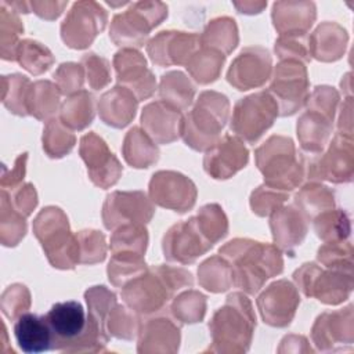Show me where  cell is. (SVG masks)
<instances>
[{
  "instance_id": "6da1fadb",
  "label": "cell",
  "mask_w": 354,
  "mask_h": 354,
  "mask_svg": "<svg viewBox=\"0 0 354 354\" xmlns=\"http://www.w3.org/2000/svg\"><path fill=\"white\" fill-rule=\"evenodd\" d=\"M220 254L234 263L232 283L248 293H256L266 279L282 271L281 253L271 245L234 239L220 249Z\"/></svg>"
},
{
  "instance_id": "7a4b0ae2",
  "label": "cell",
  "mask_w": 354,
  "mask_h": 354,
  "mask_svg": "<svg viewBox=\"0 0 354 354\" xmlns=\"http://www.w3.org/2000/svg\"><path fill=\"white\" fill-rule=\"evenodd\" d=\"M228 118V100L216 91H203L181 122V136L196 151L209 149L218 138Z\"/></svg>"
},
{
  "instance_id": "3957f363",
  "label": "cell",
  "mask_w": 354,
  "mask_h": 354,
  "mask_svg": "<svg viewBox=\"0 0 354 354\" xmlns=\"http://www.w3.org/2000/svg\"><path fill=\"white\" fill-rule=\"evenodd\" d=\"M33 232L54 267L72 268L80 261L77 236L71 234L68 218L61 209H43L33 223Z\"/></svg>"
},
{
  "instance_id": "277c9868",
  "label": "cell",
  "mask_w": 354,
  "mask_h": 354,
  "mask_svg": "<svg viewBox=\"0 0 354 354\" xmlns=\"http://www.w3.org/2000/svg\"><path fill=\"white\" fill-rule=\"evenodd\" d=\"M256 162L264 174L266 185L270 188L290 191L303 178V167L296 159L295 145L290 138L270 137L256 151Z\"/></svg>"
},
{
  "instance_id": "5b68a950",
  "label": "cell",
  "mask_w": 354,
  "mask_h": 354,
  "mask_svg": "<svg viewBox=\"0 0 354 354\" xmlns=\"http://www.w3.org/2000/svg\"><path fill=\"white\" fill-rule=\"evenodd\" d=\"M167 17V4L162 1H137L127 10L116 14L111 22L109 35L118 46L144 44L151 29Z\"/></svg>"
},
{
  "instance_id": "8992f818",
  "label": "cell",
  "mask_w": 354,
  "mask_h": 354,
  "mask_svg": "<svg viewBox=\"0 0 354 354\" xmlns=\"http://www.w3.org/2000/svg\"><path fill=\"white\" fill-rule=\"evenodd\" d=\"M278 104L268 91H260L236 102L231 130L248 142L257 141L278 115Z\"/></svg>"
},
{
  "instance_id": "52a82bcc",
  "label": "cell",
  "mask_w": 354,
  "mask_h": 354,
  "mask_svg": "<svg viewBox=\"0 0 354 354\" xmlns=\"http://www.w3.org/2000/svg\"><path fill=\"white\" fill-rule=\"evenodd\" d=\"M54 335L55 343H86L88 333H100L101 324L88 313L86 315L79 301L55 303L44 315Z\"/></svg>"
},
{
  "instance_id": "ba28073f",
  "label": "cell",
  "mask_w": 354,
  "mask_h": 354,
  "mask_svg": "<svg viewBox=\"0 0 354 354\" xmlns=\"http://www.w3.org/2000/svg\"><path fill=\"white\" fill-rule=\"evenodd\" d=\"M106 10L97 1H76L61 24V36L66 46L84 48L106 25Z\"/></svg>"
},
{
  "instance_id": "9c48e42d",
  "label": "cell",
  "mask_w": 354,
  "mask_h": 354,
  "mask_svg": "<svg viewBox=\"0 0 354 354\" xmlns=\"http://www.w3.org/2000/svg\"><path fill=\"white\" fill-rule=\"evenodd\" d=\"M307 72L297 59H283L274 71L268 93L278 104L279 115L295 113L307 98Z\"/></svg>"
},
{
  "instance_id": "30bf717a",
  "label": "cell",
  "mask_w": 354,
  "mask_h": 354,
  "mask_svg": "<svg viewBox=\"0 0 354 354\" xmlns=\"http://www.w3.org/2000/svg\"><path fill=\"white\" fill-rule=\"evenodd\" d=\"M162 267L153 268L151 274H141L124 286L122 297L124 301L140 313L159 310L176 290L167 279Z\"/></svg>"
},
{
  "instance_id": "8fae6325",
  "label": "cell",
  "mask_w": 354,
  "mask_h": 354,
  "mask_svg": "<svg viewBox=\"0 0 354 354\" xmlns=\"http://www.w3.org/2000/svg\"><path fill=\"white\" fill-rule=\"evenodd\" d=\"M254 325V317L249 300L241 293H232L227 303L217 310L210 324L214 339H232L248 343Z\"/></svg>"
},
{
  "instance_id": "7c38bea8",
  "label": "cell",
  "mask_w": 354,
  "mask_h": 354,
  "mask_svg": "<svg viewBox=\"0 0 354 354\" xmlns=\"http://www.w3.org/2000/svg\"><path fill=\"white\" fill-rule=\"evenodd\" d=\"M213 243L203 235L195 217L173 225L163 239L165 257L178 263H192Z\"/></svg>"
},
{
  "instance_id": "4fadbf2b",
  "label": "cell",
  "mask_w": 354,
  "mask_h": 354,
  "mask_svg": "<svg viewBox=\"0 0 354 354\" xmlns=\"http://www.w3.org/2000/svg\"><path fill=\"white\" fill-rule=\"evenodd\" d=\"M149 195L159 206L185 212L195 203L196 189L194 183L176 171H158L149 183Z\"/></svg>"
},
{
  "instance_id": "5bb4252c",
  "label": "cell",
  "mask_w": 354,
  "mask_h": 354,
  "mask_svg": "<svg viewBox=\"0 0 354 354\" xmlns=\"http://www.w3.org/2000/svg\"><path fill=\"white\" fill-rule=\"evenodd\" d=\"M153 214V207L144 192H113L106 196L102 217L106 228L124 224L147 223Z\"/></svg>"
},
{
  "instance_id": "9a60e30c",
  "label": "cell",
  "mask_w": 354,
  "mask_h": 354,
  "mask_svg": "<svg viewBox=\"0 0 354 354\" xmlns=\"http://www.w3.org/2000/svg\"><path fill=\"white\" fill-rule=\"evenodd\" d=\"M80 155L87 165L88 176L94 184L108 188L118 181L122 166L113 153L109 152L102 138L94 133L86 134L80 141Z\"/></svg>"
},
{
  "instance_id": "2e32d148",
  "label": "cell",
  "mask_w": 354,
  "mask_h": 354,
  "mask_svg": "<svg viewBox=\"0 0 354 354\" xmlns=\"http://www.w3.org/2000/svg\"><path fill=\"white\" fill-rule=\"evenodd\" d=\"M271 72L270 53L263 47H246L232 61L227 79L238 90L261 86Z\"/></svg>"
},
{
  "instance_id": "e0dca14e",
  "label": "cell",
  "mask_w": 354,
  "mask_h": 354,
  "mask_svg": "<svg viewBox=\"0 0 354 354\" xmlns=\"http://www.w3.org/2000/svg\"><path fill=\"white\" fill-rule=\"evenodd\" d=\"M201 43L199 36L180 30L159 32L147 46L151 59L158 65L188 62Z\"/></svg>"
},
{
  "instance_id": "ac0fdd59",
  "label": "cell",
  "mask_w": 354,
  "mask_h": 354,
  "mask_svg": "<svg viewBox=\"0 0 354 354\" xmlns=\"http://www.w3.org/2000/svg\"><path fill=\"white\" fill-rule=\"evenodd\" d=\"M248 163V149L234 136L225 134L218 138L206 152L205 170L213 178H228Z\"/></svg>"
},
{
  "instance_id": "d6986e66",
  "label": "cell",
  "mask_w": 354,
  "mask_h": 354,
  "mask_svg": "<svg viewBox=\"0 0 354 354\" xmlns=\"http://www.w3.org/2000/svg\"><path fill=\"white\" fill-rule=\"evenodd\" d=\"M119 83L138 100L149 97L155 90V79L147 68L145 58L133 48H123L113 58Z\"/></svg>"
},
{
  "instance_id": "ffe728a7",
  "label": "cell",
  "mask_w": 354,
  "mask_h": 354,
  "mask_svg": "<svg viewBox=\"0 0 354 354\" xmlns=\"http://www.w3.org/2000/svg\"><path fill=\"white\" fill-rule=\"evenodd\" d=\"M299 304L296 288L288 281L271 283L257 299V306L266 322L283 326L288 325Z\"/></svg>"
},
{
  "instance_id": "44dd1931",
  "label": "cell",
  "mask_w": 354,
  "mask_h": 354,
  "mask_svg": "<svg viewBox=\"0 0 354 354\" xmlns=\"http://www.w3.org/2000/svg\"><path fill=\"white\" fill-rule=\"evenodd\" d=\"M315 11L313 1H275L272 24L281 36H303L315 21Z\"/></svg>"
},
{
  "instance_id": "7402d4cb",
  "label": "cell",
  "mask_w": 354,
  "mask_h": 354,
  "mask_svg": "<svg viewBox=\"0 0 354 354\" xmlns=\"http://www.w3.org/2000/svg\"><path fill=\"white\" fill-rule=\"evenodd\" d=\"M14 336L25 353H43L54 348V335L44 315L21 314L14 324Z\"/></svg>"
},
{
  "instance_id": "603a6c76",
  "label": "cell",
  "mask_w": 354,
  "mask_h": 354,
  "mask_svg": "<svg viewBox=\"0 0 354 354\" xmlns=\"http://www.w3.org/2000/svg\"><path fill=\"white\" fill-rule=\"evenodd\" d=\"M141 120L147 133L160 144L176 140L181 131L180 109L162 101L147 105Z\"/></svg>"
},
{
  "instance_id": "cb8c5ba5",
  "label": "cell",
  "mask_w": 354,
  "mask_h": 354,
  "mask_svg": "<svg viewBox=\"0 0 354 354\" xmlns=\"http://www.w3.org/2000/svg\"><path fill=\"white\" fill-rule=\"evenodd\" d=\"M311 178H326L342 183L351 178V145L343 137L336 136L328 153L310 166Z\"/></svg>"
},
{
  "instance_id": "d4e9b609",
  "label": "cell",
  "mask_w": 354,
  "mask_h": 354,
  "mask_svg": "<svg viewBox=\"0 0 354 354\" xmlns=\"http://www.w3.org/2000/svg\"><path fill=\"white\" fill-rule=\"evenodd\" d=\"M101 119L113 127L126 126L136 115L137 100L126 87H115L106 91L100 100Z\"/></svg>"
},
{
  "instance_id": "484cf974",
  "label": "cell",
  "mask_w": 354,
  "mask_h": 354,
  "mask_svg": "<svg viewBox=\"0 0 354 354\" xmlns=\"http://www.w3.org/2000/svg\"><path fill=\"white\" fill-rule=\"evenodd\" d=\"M270 224L275 243L285 250H290L292 246L300 245L307 231V224L301 213L292 206L274 212Z\"/></svg>"
},
{
  "instance_id": "4316f807",
  "label": "cell",
  "mask_w": 354,
  "mask_h": 354,
  "mask_svg": "<svg viewBox=\"0 0 354 354\" xmlns=\"http://www.w3.org/2000/svg\"><path fill=\"white\" fill-rule=\"evenodd\" d=\"M332 119V116L315 108H308L301 115L297 123V136L306 151L317 153L324 148L329 137Z\"/></svg>"
},
{
  "instance_id": "83f0119b",
  "label": "cell",
  "mask_w": 354,
  "mask_h": 354,
  "mask_svg": "<svg viewBox=\"0 0 354 354\" xmlns=\"http://www.w3.org/2000/svg\"><path fill=\"white\" fill-rule=\"evenodd\" d=\"M347 41L346 30L336 22H324L308 39V53L322 61L340 57Z\"/></svg>"
},
{
  "instance_id": "f1b7e54d",
  "label": "cell",
  "mask_w": 354,
  "mask_h": 354,
  "mask_svg": "<svg viewBox=\"0 0 354 354\" xmlns=\"http://www.w3.org/2000/svg\"><path fill=\"white\" fill-rule=\"evenodd\" d=\"M199 40L203 46L214 48L225 55L231 53L238 43L236 24L230 17L214 18L207 24Z\"/></svg>"
},
{
  "instance_id": "f546056e",
  "label": "cell",
  "mask_w": 354,
  "mask_h": 354,
  "mask_svg": "<svg viewBox=\"0 0 354 354\" xmlns=\"http://www.w3.org/2000/svg\"><path fill=\"white\" fill-rule=\"evenodd\" d=\"M123 155L129 165L134 167H148L158 160L159 151L141 129L133 127L124 138Z\"/></svg>"
},
{
  "instance_id": "4dcf8cb0",
  "label": "cell",
  "mask_w": 354,
  "mask_h": 354,
  "mask_svg": "<svg viewBox=\"0 0 354 354\" xmlns=\"http://www.w3.org/2000/svg\"><path fill=\"white\" fill-rule=\"evenodd\" d=\"M59 93L57 86L47 80H39L30 84L26 97V112L37 119H46L58 108Z\"/></svg>"
},
{
  "instance_id": "1f68e13d",
  "label": "cell",
  "mask_w": 354,
  "mask_h": 354,
  "mask_svg": "<svg viewBox=\"0 0 354 354\" xmlns=\"http://www.w3.org/2000/svg\"><path fill=\"white\" fill-rule=\"evenodd\" d=\"M94 118V98L90 93L82 90L72 94L61 108V122L72 129L82 130L91 123Z\"/></svg>"
},
{
  "instance_id": "d6a6232c",
  "label": "cell",
  "mask_w": 354,
  "mask_h": 354,
  "mask_svg": "<svg viewBox=\"0 0 354 354\" xmlns=\"http://www.w3.org/2000/svg\"><path fill=\"white\" fill-rule=\"evenodd\" d=\"M225 55L220 51L205 47L192 54V57L187 62V68L196 82L209 83L218 76Z\"/></svg>"
},
{
  "instance_id": "836d02e7",
  "label": "cell",
  "mask_w": 354,
  "mask_h": 354,
  "mask_svg": "<svg viewBox=\"0 0 354 354\" xmlns=\"http://www.w3.org/2000/svg\"><path fill=\"white\" fill-rule=\"evenodd\" d=\"M160 97L163 102L181 109L187 108L194 97V86L181 72H169L162 77Z\"/></svg>"
},
{
  "instance_id": "e575fe53",
  "label": "cell",
  "mask_w": 354,
  "mask_h": 354,
  "mask_svg": "<svg viewBox=\"0 0 354 354\" xmlns=\"http://www.w3.org/2000/svg\"><path fill=\"white\" fill-rule=\"evenodd\" d=\"M24 26L18 12L8 6L7 1H0V33H1V57L4 59H15V51L19 44L18 36Z\"/></svg>"
},
{
  "instance_id": "d590c367",
  "label": "cell",
  "mask_w": 354,
  "mask_h": 354,
  "mask_svg": "<svg viewBox=\"0 0 354 354\" xmlns=\"http://www.w3.org/2000/svg\"><path fill=\"white\" fill-rule=\"evenodd\" d=\"M15 59L19 62V65H22L26 71H29L33 75H39L47 71L54 61L47 47L30 39L19 41L15 51Z\"/></svg>"
},
{
  "instance_id": "8d00e7d4",
  "label": "cell",
  "mask_w": 354,
  "mask_h": 354,
  "mask_svg": "<svg viewBox=\"0 0 354 354\" xmlns=\"http://www.w3.org/2000/svg\"><path fill=\"white\" fill-rule=\"evenodd\" d=\"M145 272V263L140 254L119 252L113 253V257L108 267L109 281L113 285H124L133 278Z\"/></svg>"
},
{
  "instance_id": "74e56055",
  "label": "cell",
  "mask_w": 354,
  "mask_h": 354,
  "mask_svg": "<svg viewBox=\"0 0 354 354\" xmlns=\"http://www.w3.org/2000/svg\"><path fill=\"white\" fill-rule=\"evenodd\" d=\"M1 242L6 246H14L26 232L25 216L17 212L4 189H1Z\"/></svg>"
},
{
  "instance_id": "f35d334b",
  "label": "cell",
  "mask_w": 354,
  "mask_h": 354,
  "mask_svg": "<svg viewBox=\"0 0 354 354\" xmlns=\"http://www.w3.org/2000/svg\"><path fill=\"white\" fill-rule=\"evenodd\" d=\"M147 230L142 224H124L112 235L111 249L113 253L129 252L142 256L147 248Z\"/></svg>"
},
{
  "instance_id": "ab89813d",
  "label": "cell",
  "mask_w": 354,
  "mask_h": 354,
  "mask_svg": "<svg viewBox=\"0 0 354 354\" xmlns=\"http://www.w3.org/2000/svg\"><path fill=\"white\" fill-rule=\"evenodd\" d=\"M30 84L26 76L18 73L3 76V104L10 112L21 116L28 115L26 97Z\"/></svg>"
},
{
  "instance_id": "60d3db41",
  "label": "cell",
  "mask_w": 354,
  "mask_h": 354,
  "mask_svg": "<svg viewBox=\"0 0 354 354\" xmlns=\"http://www.w3.org/2000/svg\"><path fill=\"white\" fill-rule=\"evenodd\" d=\"M75 145V136L66 126L58 120L51 119L47 122L43 134V148L51 158H61L66 155Z\"/></svg>"
},
{
  "instance_id": "b9f144b4",
  "label": "cell",
  "mask_w": 354,
  "mask_h": 354,
  "mask_svg": "<svg viewBox=\"0 0 354 354\" xmlns=\"http://www.w3.org/2000/svg\"><path fill=\"white\" fill-rule=\"evenodd\" d=\"M199 282L212 292H223L232 283V272L230 267L218 257L206 260L198 270Z\"/></svg>"
},
{
  "instance_id": "7bdbcfd3",
  "label": "cell",
  "mask_w": 354,
  "mask_h": 354,
  "mask_svg": "<svg viewBox=\"0 0 354 354\" xmlns=\"http://www.w3.org/2000/svg\"><path fill=\"white\" fill-rule=\"evenodd\" d=\"M203 235L212 242H217L227 234V218L218 205L203 206L195 217Z\"/></svg>"
},
{
  "instance_id": "ee69618b",
  "label": "cell",
  "mask_w": 354,
  "mask_h": 354,
  "mask_svg": "<svg viewBox=\"0 0 354 354\" xmlns=\"http://www.w3.org/2000/svg\"><path fill=\"white\" fill-rule=\"evenodd\" d=\"M296 203L301 206V209L307 214H313L314 212H321L324 207L333 206V195L322 185H307L296 195Z\"/></svg>"
},
{
  "instance_id": "f6af8a7d",
  "label": "cell",
  "mask_w": 354,
  "mask_h": 354,
  "mask_svg": "<svg viewBox=\"0 0 354 354\" xmlns=\"http://www.w3.org/2000/svg\"><path fill=\"white\" fill-rule=\"evenodd\" d=\"M173 311L185 322H196L205 314V296L195 290L185 292L174 301Z\"/></svg>"
},
{
  "instance_id": "bcb514c9",
  "label": "cell",
  "mask_w": 354,
  "mask_h": 354,
  "mask_svg": "<svg viewBox=\"0 0 354 354\" xmlns=\"http://www.w3.org/2000/svg\"><path fill=\"white\" fill-rule=\"evenodd\" d=\"M80 263H97L105 257L104 235L98 231H80L77 235Z\"/></svg>"
},
{
  "instance_id": "7dc6e473",
  "label": "cell",
  "mask_w": 354,
  "mask_h": 354,
  "mask_svg": "<svg viewBox=\"0 0 354 354\" xmlns=\"http://www.w3.org/2000/svg\"><path fill=\"white\" fill-rule=\"evenodd\" d=\"M29 292L19 283L8 286L1 296V310L8 318H18L29 308Z\"/></svg>"
},
{
  "instance_id": "c3c4849f",
  "label": "cell",
  "mask_w": 354,
  "mask_h": 354,
  "mask_svg": "<svg viewBox=\"0 0 354 354\" xmlns=\"http://www.w3.org/2000/svg\"><path fill=\"white\" fill-rule=\"evenodd\" d=\"M315 231L322 239H343L348 235V220L342 212L332 213L330 216H322L315 221Z\"/></svg>"
},
{
  "instance_id": "681fc988",
  "label": "cell",
  "mask_w": 354,
  "mask_h": 354,
  "mask_svg": "<svg viewBox=\"0 0 354 354\" xmlns=\"http://www.w3.org/2000/svg\"><path fill=\"white\" fill-rule=\"evenodd\" d=\"M82 62L86 66L88 83L93 88H101L109 82V65L105 58L90 53L82 58Z\"/></svg>"
},
{
  "instance_id": "f907efd6",
  "label": "cell",
  "mask_w": 354,
  "mask_h": 354,
  "mask_svg": "<svg viewBox=\"0 0 354 354\" xmlns=\"http://www.w3.org/2000/svg\"><path fill=\"white\" fill-rule=\"evenodd\" d=\"M286 194H279L277 191H271L270 187H260L252 195V209L259 216H266L271 212H275L278 206L285 201Z\"/></svg>"
},
{
  "instance_id": "816d5d0a",
  "label": "cell",
  "mask_w": 354,
  "mask_h": 354,
  "mask_svg": "<svg viewBox=\"0 0 354 354\" xmlns=\"http://www.w3.org/2000/svg\"><path fill=\"white\" fill-rule=\"evenodd\" d=\"M54 77L58 82V87L61 88V91L65 94L79 90L83 83L82 68L80 65L73 62L62 64L54 73Z\"/></svg>"
},
{
  "instance_id": "f5cc1de1",
  "label": "cell",
  "mask_w": 354,
  "mask_h": 354,
  "mask_svg": "<svg viewBox=\"0 0 354 354\" xmlns=\"http://www.w3.org/2000/svg\"><path fill=\"white\" fill-rule=\"evenodd\" d=\"M6 191V189H4ZM7 192V191H6ZM8 195V194H7ZM12 207L19 212L22 216H28L30 214V212L35 209L36 203H37V199H36V191H35V187H32L30 184H25L22 187H18L15 189V192L10 194L8 196Z\"/></svg>"
},
{
  "instance_id": "db71d44e",
  "label": "cell",
  "mask_w": 354,
  "mask_h": 354,
  "mask_svg": "<svg viewBox=\"0 0 354 354\" xmlns=\"http://www.w3.org/2000/svg\"><path fill=\"white\" fill-rule=\"evenodd\" d=\"M30 11L36 12L44 19H55L64 8L68 6V1H29Z\"/></svg>"
},
{
  "instance_id": "11a10c76",
  "label": "cell",
  "mask_w": 354,
  "mask_h": 354,
  "mask_svg": "<svg viewBox=\"0 0 354 354\" xmlns=\"http://www.w3.org/2000/svg\"><path fill=\"white\" fill-rule=\"evenodd\" d=\"M25 160H26V153H22L15 160V166L14 169L10 171V174H3V178H1V185L3 188L6 185H10V187H15L21 177L24 178V174H25Z\"/></svg>"
},
{
  "instance_id": "9f6ffc18",
  "label": "cell",
  "mask_w": 354,
  "mask_h": 354,
  "mask_svg": "<svg viewBox=\"0 0 354 354\" xmlns=\"http://www.w3.org/2000/svg\"><path fill=\"white\" fill-rule=\"evenodd\" d=\"M267 6V1H234V7L243 14H257Z\"/></svg>"
}]
</instances>
